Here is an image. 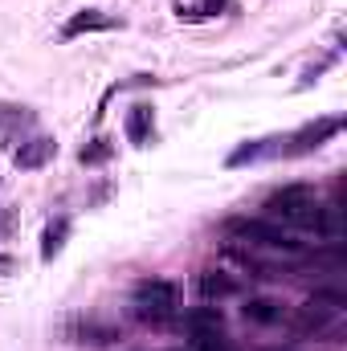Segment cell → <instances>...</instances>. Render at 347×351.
Listing matches in <instances>:
<instances>
[{
  "label": "cell",
  "instance_id": "obj_15",
  "mask_svg": "<svg viewBox=\"0 0 347 351\" xmlns=\"http://www.w3.org/2000/svg\"><path fill=\"white\" fill-rule=\"evenodd\" d=\"M110 156V143L106 139H94V147H82V164H98Z\"/></svg>",
  "mask_w": 347,
  "mask_h": 351
},
{
  "label": "cell",
  "instance_id": "obj_9",
  "mask_svg": "<svg viewBox=\"0 0 347 351\" xmlns=\"http://www.w3.org/2000/svg\"><path fill=\"white\" fill-rule=\"evenodd\" d=\"M152 135H156V110H152L147 102H135V106L127 110V139H131L135 147H147Z\"/></svg>",
  "mask_w": 347,
  "mask_h": 351
},
{
  "label": "cell",
  "instance_id": "obj_13",
  "mask_svg": "<svg viewBox=\"0 0 347 351\" xmlns=\"http://www.w3.org/2000/svg\"><path fill=\"white\" fill-rule=\"evenodd\" d=\"M70 335H74V343H115L119 339L115 327H98V323H74Z\"/></svg>",
  "mask_w": 347,
  "mask_h": 351
},
{
  "label": "cell",
  "instance_id": "obj_12",
  "mask_svg": "<svg viewBox=\"0 0 347 351\" xmlns=\"http://www.w3.org/2000/svg\"><path fill=\"white\" fill-rule=\"evenodd\" d=\"M246 319L250 323H261V327L282 323V302H274V298H250L246 302Z\"/></svg>",
  "mask_w": 347,
  "mask_h": 351
},
{
  "label": "cell",
  "instance_id": "obj_4",
  "mask_svg": "<svg viewBox=\"0 0 347 351\" xmlns=\"http://www.w3.org/2000/svg\"><path fill=\"white\" fill-rule=\"evenodd\" d=\"M339 131H344V119H319V123L294 131L290 139H278V156H307V152L323 147V143H327L331 135H339Z\"/></svg>",
  "mask_w": 347,
  "mask_h": 351
},
{
  "label": "cell",
  "instance_id": "obj_16",
  "mask_svg": "<svg viewBox=\"0 0 347 351\" xmlns=\"http://www.w3.org/2000/svg\"><path fill=\"white\" fill-rule=\"evenodd\" d=\"M8 269H12V258H8V254H0V274H8Z\"/></svg>",
  "mask_w": 347,
  "mask_h": 351
},
{
  "label": "cell",
  "instance_id": "obj_11",
  "mask_svg": "<svg viewBox=\"0 0 347 351\" xmlns=\"http://www.w3.org/2000/svg\"><path fill=\"white\" fill-rule=\"evenodd\" d=\"M66 237H70V221H66V217L49 221V225H45V233H41V262H53V258L62 254Z\"/></svg>",
  "mask_w": 347,
  "mask_h": 351
},
{
  "label": "cell",
  "instance_id": "obj_17",
  "mask_svg": "<svg viewBox=\"0 0 347 351\" xmlns=\"http://www.w3.org/2000/svg\"><path fill=\"white\" fill-rule=\"evenodd\" d=\"M274 351H290V348H274Z\"/></svg>",
  "mask_w": 347,
  "mask_h": 351
},
{
  "label": "cell",
  "instance_id": "obj_5",
  "mask_svg": "<svg viewBox=\"0 0 347 351\" xmlns=\"http://www.w3.org/2000/svg\"><path fill=\"white\" fill-rule=\"evenodd\" d=\"M344 311H331V306H323V302H307V306H298V315H294V331L298 335H327V331H335V319H339Z\"/></svg>",
  "mask_w": 347,
  "mask_h": 351
},
{
  "label": "cell",
  "instance_id": "obj_7",
  "mask_svg": "<svg viewBox=\"0 0 347 351\" xmlns=\"http://www.w3.org/2000/svg\"><path fill=\"white\" fill-rule=\"evenodd\" d=\"M106 29H119V16H110V12H102V8H82V12H74V16L62 25V37L74 41V37H82V33H106Z\"/></svg>",
  "mask_w": 347,
  "mask_h": 351
},
{
  "label": "cell",
  "instance_id": "obj_3",
  "mask_svg": "<svg viewBox=\"0 0 347 351\" xmlns=\"http://www.w3.org/2000/svg\"><path fill=\"white\" fill-rule=\"evenodd\" d=\"M180 306V286L168 278H147L135 290V315L147 323H168Z\"/></svg>",
  "mask_w": 347,
  "mask_h": 351
},
{
  "label": "cell",
  "instance_id": "obj_2",
  "mask_svg": "<svg viewBox=\"0 0 347 351\" xmlns=\"http://www.w3.org/2000/svg\"><path fill=\"white\" fill-rule=\"evenodd\" d=\"M225 233H229L233 241L258 245V250H270V254H290V258L302 254V241H294L282 225H274V221H265V217H233V221L225 225Z\"/></svg>",
  "mask_w": 347,
  "mask_h": 351
},
{
  "label": "cell",
  "instance_id": "obj_14",
  "mask_svg": "<svg viewBox=\"0 0 347 351\" xmlns=\"http://www.w3.org/2000/svg\"><path fill=\"white\" fill-rule=\"evenodd\" d=\"M192 351H233V343L225 339V331H217V335H192Z\"/></svg>",
  "mask_w": 347,
  "mask_h": 351
},
{
  "label": "cell",
  "instance_id": "obj_6",
  "mask_svg": "<svg viewBox=\"0 0 347 351\" xmlns=\"http://www.w3.org/2000/svg\"><path fill=\"white\" fill-rule=\"evenodd\" d=\"M53 156H58V143H53L49 135H33V139H25V143L12 152V164H16L21 172H37V168H45Z\"/></svg>",
  "mask_w": 347,
  "mask_h": 351
},
{
  "label": "cell",
  "instance_id": "obj_8",
  "mask_svg": "<svg viewBox=\"0 0 347 351\" xmlns=\"http://www.w3.org/2000/svg\"><path fill=\"white\" fill-rule=\"evenodd\" d=\"M237 290H241V282H237L233 274H225V269H200V278H196V294H200L204 302L233 298Z\"/></svg>",
  "mask_w": 347,
  "mask_h": 351
},
{
  "label": "cell",
  "instance_id": "obj_1",
  "mask_svg": "<svg viewBox=\"0 0 347 351\" xmlns=\"http://www.w3.org/2000/svg\"><path fill=\"white\" fill-rule=\"evenodd\" d=\"M265 221L274 225H290V229H315V217H319V196L311 184H286L278 192L265 196Z\"/></svg>",
  "mask_w": 347,
  "mask_h": 351
},
{
  "label": "cell",
  "instance_id": "obj_10",
  "mask_svg": "<svg viewBox=\"0 0 347 351\" xmlns=\"http://www.w3.org/2000/svg\"><path fill=\"white\" fill-rule=\"evenodd\" d=\"M184 327H188V335H217V331H225V315L217 306H196L184 315Z\"/></svg>",
  "mask_w": 347,
  "mask_h": 351
}]
</instances>
